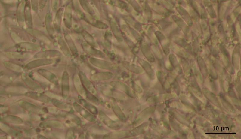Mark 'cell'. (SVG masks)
I'll return each instance as SVG.
<instances>
[{
    "instance_id": "cell-23",
    "label": "cell",
    "mask_w": 241,
    "mask_h": 139,
    "mask_svg": "<svg viewBox=\"0 0 241 139\" xmlns=\"http://www.w3.org/2000/svg\"><path fill=\"white\" fill-rule=\"evenodd\" d=\"M40 2L39 7L40 9H42L44 7L47 1H40Z\"/></svg>"
},
{
    "instance_id": "cell-15",
    "label": "cell",
    "mask_w": 241,
    "mask_h": 139,
    "mask_svg": "<svg viewBox=\"0 0 241 139\" xmlns=\"http://www.w3.org/2000/svg\"><path fill=\"white\" fill-rule=\"evenodd\" d=\"M52 17L51 14H48L46 17V25L48 32L52 33L54 31L52 24Z\"/></svg>"
},
{
    "instance_id": "cell-13",
    "label": "cell",
    "mask_w": 241,
    "mask_h": 139,
    "mask_svg": "<svg viewBox=\"0 0 241 139\" xmlns=\"http://www.w3.org/2000/svg\"><path fill=\"white\" fill-rule=\"evenodd\" d=\"M25 8L24 3H20L19 5L17 12L18 19L20 21H23L24 20Z\"/></svg>"
},
{
    "instance_id": "cell-5",
    "label": "cell",
    "mask_w": 241,
    "mask_h": 139,
    "mask_svg": "<svg viewBox=\"0 0 241 139\" xmlns=\"http://www.w3.org/2000/svg\"><path fill=\"white\" fill-rule=\"evenodd\" d=\"M39 74L54 83L57 82V80L55 75L52 72L45 69H41L38 70Z\"/></svg>"
},
{
    "instance_id": "cell-14",
    "label": "cell",
    "mask_w": 241,
    "mask_h": 139,
    "mask_svg": "<svg viewBox=\"0 0 241 139\" xmlns=\"http://www.w3.org/2000/svg\"><path fill=\"white\" fill-rule=\"evenodd\" d=\"M20 46L23 48L29 50H36L39 48L38 45L32 43H23L20 44Z\"/></svg>"
},
{
    "instance_id": "cell-19",
    "label": "cell",
    "mask_w": 241,
    "mask_h": 139,
    "mask_svg": "<svg viewBox=\"0 0 241 139\" xmlns=\"http://www.w3.org/2000/svg\"><path fill=\"white\" fill-rule=\"evenodd\" d=\"M24 80L26 83L30 87L34 88H36L39 87V86L36 83L34 82L30 79L24 76Z\"/></svg>"
},
{
    "instance_id": "cell-3",
    "label": "cell",
    "mask_w": 241,
    "mask_h": 139,
    "mask_svg": "<svg viewBox=\"0 0 241 139\" xmlns=\"http://www.w3.org/2000/svg\"><path fill=\"white\" fill-rule=\"evenodd\" d=\"M62 88L63 95L66 97L68 95L69 90V76L66 72L64 73L63 77Z\"/></svg>"
},
{
    "instance_id": "cell-7",
    "label": "cell",
    "mask_w": 241,
    "mask_h": 139,
    "mask_svg": "<svg viewBox=\"0 0 241 139\" xmlns=\"http://www.w3.org/2000/svg\"><path fill=\"white\" fill-rule=\"evenodd\" d=\"M99 116L102 121L108 127L112 128H114L115 122L104 113L100 112Z\"/></svg>"
},
{
    "instance_id": "cell-21",
    "label": "cell",
    "mask_w": 241,
    "mask_h": 139,
    "mask_svg": "<svg viewBox=\"0 0 241 139\" xmlns=\"http://www.w3.org/2000/svg\"><path fill=\"white\" fill-rule=\"evenodd\" d=\"M52 101L54 104L57 107L63 109L66 108V105L65 104L58 101L54 99Z\"/></svg>"
},
{
    "instance_id": "cell-6",
    "label": "cell",
    "mask_w": 241,
    "mask_h": 139,
    "mask_svg": "<svg viewBox=\"0 0 241 139\" xmlns=\"http://www.w3.org/2000/svg\"><path fill=\"white\" fill-rule=\"evenodd\" d=\"M25 15L26 24L30 28L32 26V17L30 3H26L25 8Z\"/></svg>"
},
{
    "instance_id": "cell-12",
    "label": "cell",
    "mask_w": 241,
    "mask_h": 139,
    "mask_svg": "<svg viewBox=\"0 0 241 139\" xmlns=\"http://www.w3.org/2000/svg\"><path fill=\"white\" fill-rule=\"evenodd\" d=\"M112 75L110 73H102L95 75L92 77L95 80H105L110 79Z\"/></svg>"
},
{
    "instance_id": "cell-17",
    "label": "cell",
    "mask_w": 241,
    "mask_h": 139,
    "mask_svg": "<svg viewBox=\"0 0 241 139\" xmlns=\"http://www.w3.org/2000/svg\"><path fill=\"white\" fill-rule=\"evenodd\" d=\"M6 54L8 57L14 59H20L23 58V56L21 54L16 52H8Z\"/></svg>"
},
{
    "instance_id": "cell-1",
    "label": "cell",
    "mask_w": 241,
    "mask_h": 139,
    "mask_svg": "<svg viewBox=\"0 0 241 139\" xmlns=\"http://www.w3.org/2000/svg\"><path fill=\"white\" fill-rule=\"evenodd\" d=\"M74 106L75 110L86 119L91 122L95 121L94 117L85 108L76 103Z\"/></svg>"
},
{
    "instance_id": "cell-20",
    "label": "cell",
    "mask_w": 241,
    "mask_h": 139,
    "mask_svg": "<svg viewBox=\"0 0 241 139\" xmlns=\"http://www.w3.org/2000/svg\"><path fill=\"white\" fill-rule=\"evenodd\" d=\"M22 106L26 110L32 111H35L37 110V108L34 105L29 103L23 102L22 104Z\"/></svg>"
},
{
    "instance_id": "cell-9",
    "label": "cell",
    "mask_w": 241,
    "mask_h": 139,
    "mask_svg": "<svg viewBox=\"0 0 241 139\" xmlns=\"http://www.w3.org/2000/svg\"><path fill=\"white\" fill-rule=\"evenodd\" d=\"M41 126L43 127H51L60 128L62 126V124L58 121H50L41 124Z\"/></svg>"
},
{
    "instance_id": "cell-18",
    "label": "cell",
    "mask_w": 241,
    "mask_h": 139,
    "mask_svg": "<svg viewBox=\"0 0 241 139\" xmlns=\"http://www.w3.org/2000/svg\"><path fill=\"white\" fill-rule=\"evenodd\" d=\"M55 53H56L54 51L43 52L39 53L38 54H37L36 55V57H44L49 56H53V55L54 56V54Z\"/></svg>"
},
{
    "instance_id": "cell-8",
    "label": "cell",
    "mask_w": 241,
    "mask_h": 139,
    "mask_svg": "<svg viewBox=\"0 0 241 139\" xmlns=\"http://www.w3.org/2000/svg\"><path fill=\"white\" fill-rule=\"evenodd\" d=\"M80 101L83 106L91 113L94 114L97 113V109L94 105L83 99L81 100Z\"/></svg>"
},
{
    "instance_id": "cell-10",
    "label": "cell",
    "mask_w": 241,
    "mask_h": 139,
    "mask_svg": "<svg viewBox=\"0 0 241 139\" xmlns=\"http://www.w3.org/2000/svg\"><path fill=\"white\" fill-rule=\"evenodd\" d=\"M4 120L9 123L15 124H21L23 122L22 120L20 118L12 115L7 116L4 118Z\"/></svg>"
},
{
    "instance_id": "cell-11",
    "label": "cell",
    "mask_w": 241,
    "mask_h": 139,
    "mask_svg": "<svg viewBox=\"0 0 241 139\" xmlns=\"http://www.w3.org/2000/svg\"><path fill=\"white\" fill-rule=\"evenodd\" d=\"M74 82L76 87L79 92L82 95H85L86 94L84 89L79 77L77 76L75 77Z\"/></svg>"
},
{
    "instance_id": "cell-16",
    "label": "cell",
    "mask_w": 241,
    "mask_h": 139,
    "mask_svg": "<svg viewBox=\"0 0 241 139\" xmlns=\"http://www.w3.org/2000/svg\"><path fill=\"white\" fill-rule=\"evenodd\" d=\"M4 65L7 68L13 71L17 72H21L22 71V69L20 66L11 62H5Z\"/></svg>"
},
{
    "instance_id": "cell-22",
    "label": "cell",
    "mask_w": 241,
    "mask_h": 139,
    "mask_svg": "<svg viewBox=\"0 0 241 139\" xmlns=\"http://www.w3.org/2000/svg\"><path fill=\"white\" fill-rule=\"evenodd\" d=\"M38 1H32V6L34 10L36 11L38 10Z\"/></svg>"
},
{
    "instance_id": "cell-4",
    "label": "cell",
    "mask_w": 241,
    "mask_h": 139,
    "mask_svg": "<svg viewBox=\"0 0 241 139\" xmlns=\"http://www.w3.org/2000/svg\"><path fill=\"white\" fill-rule=\"evenodd\" d=\"M80 76V80L85 87L91 92L95 93L96 91L92 84L85 75L83 73H81Z\"/></svg>"
},
{
    "instance_id": "cell-2",
    "label": "cell",
    "mask_w": 241,
    "mask_h": 139,
    "mask_svg": "<svg viewBox=\"0 0 241 139\" xmlns=\"http://www.w3.org/2000/svg\"><path fill=\"white\" fill-rule=\"evenodd\" d=\"M52 59H43L33 61L27 65L29 68H35L40 66L47 65L52 63Z\"/></svg>"
}]
</instances>
